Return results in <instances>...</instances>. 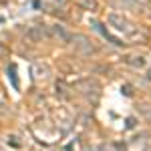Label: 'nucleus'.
<instances>
[{"label": "nucleus", "instance_id": "39448f33", "mask_svg": "<svg viewBox=\"0 0 151 151\" xmlns=\"http://www.w3.org/2000/svg\"><path fill=\"white\" fill-rule=\"evenodd\" d=\"M75 48L81 52V55H93L95 52V45L87 38L85 35H73V40H70Z\"/></svg>", "mask_w": 151, "mask_h": 151}, {"label": "nucleus", "instance_id": "0eeeda50", "mask_svg": "<svg viewBox=\"0 0 151 151\" xmlns=\"http://www.w3.org/2000/svg\"><path fill=\"white\" fill-rule=\"evenodd\" d=\"M48 36L57 38L58 42H63V45H69L70 40H73V35H70L65 26H60V24H52L50 30H48Z\"/></svg>", "mask_w": 151, "mask_h": 151}, {"label": "nucleus", "instance_id": "a211bd4d", "mask_svg": "<svg viewBox=\"0 0 151 151\" xmlns=\"http://www.w3.org/2000/svg\"><path fill=\"white\" fill-rule=\"evenodd\" d=\"M147 79H149V81H151V70H149V73H147Z\"/></svg>", "mask_w": 151, "mask_h": 151}, {"label": "nucleus", "instance_id": "dca6fc26", "mask_svg": "<svg viewBox=\"0 0 151 151\" xmlns=\"http://www.w3.org/2000/svg\"><path fill=\"white\" fill-rule=\"evenodd\" d=\"M115 147H117V151H127V147L123 143H115Z\"/></svg>", "mask_w": 151, "mask_h": 151}, {"label": "nucleus", "instance_id": "f257e3e1", "mask_svg": "<svg viewBox=\"0 0 151 151\" xmlns=\"http://www.w3.org/2000/svg\"><path fill=\"white\" fill-rule=\"evenodd\" d=\"M55 121H57V127H58V133H69L73 129V123H75V117L70 113L67 107H58L55 109Z\"/></svg>", "mask_w": 151, "mask_h": 151}, {"label": "nucleus", "instance_id": "6ab92c4d", "mask_svg": "<svg viewBox=\"0 0 151 151\" xmlns=\"http://www.w3.org/2000/svg\"><path fill=\"white\" fill-rule=\"evenodd\" d=\"M58 151H67V149H58Z\"/></svg>", "mask_w": 151, "mask_h": 151}, {"label": "nucleus", "instance_id": "2eb2a0df", "mask_svg": "<svg viewBox=\"0 0 151 151\" xmlns=\"http://www.w3.org/2000/svg\"><path fill=\"white\" fill-rule=\"evenodd\" d=\"M8 145H12V147H20V141H18V137H8Z\"/></svg>", "mask_w": 151, "mask_h": 151}, {"label": "nucleus", "instance_id": "423d86ee", "mask_svg": "<svg viewBox=\"0 0 151 151\" xmlns=\"http://www.w3.org/2000/svg\"><path fill=\"white\" fill-rule=\"evenodd\" d=\"M73 89H77V91H79V93H83L85 97H91V93H93L95 99H97V97H99V89H101V87H99V83H97V81L85 79V81H79L75 87H73Z\"/></svg>", "mask_w": 151, "mask_h": 151}, {"label": "nucleus", "instance_id": "f3484780", "mask_svg": "<svg viewBox=\"0 0 151 151\" xmlns=\"http://www.w3.org/2000/svg\"><path fill=\"white\" fill-rule=\"evenodd\" d=\"M55 2H57V4H65L67 0H55Z\"/></svg>", "mask_w": 151, "mask_h": 151}, {"label": "nucleus", "instance_id": "f03ea898", "mask_svg": "<svg viewBox=\"0 0 151 151\" xmlns=\"http://www.w3.org/2000/svg\"><path fill=\"white\" fill-rule=\"evenodd\" d=\"M109 24L111 26H115L119 32H123V35L127 36H137V32H135V28H133V24L129 22L127 18H123L121 14H109Z\"/></svg>", "mask_w": 151, "mask_h": 151}, {"label": "nucleus", "instance_id": "9d476101", "mask_svg": "<svg viewBox=\"0 0 151 151\" xmlns=\"http://www.w3.org/2000/svg\"><path fill=\"white\" fill-rule=\"evenodd\" d=\"M8 79H10L12 87L18 91V89H20V83H18V75H16V65H10V67H8Z\"/></svg>", "mask_w": 151, "mask_h": 151}, {"label": "nucleus", "instance_id": "9b49d317", "mask_svg": "<svg viewBox=\"0 0 151 151\" xmlns=\"http://www.w3.org/2000/svg\"><path fill=\"white\" fill-rule=\"evenodd\" d=\"M57 95L60 97V99H69L70 93H69V85L65 81H58L57 83Z\"/></svg>", "mask_w": 151, "mask_h": 151}, {"label": "nucleus", "instance_id": "6e6552de", "mask_svg": "<svg viewBox=\"0 0 151 151\" xmlns=\"http://www.w3.org/2000/svg\"><path fill=\"white\" fill-rule=\"evenodd\" d=\"M93 26H95V28H97V30H99V32L105 36V38H107V40H109V42H111V45H115V47H123V45H125L123 40H119V38H115L113 35H109V32H107V28H105L101 22H93Z\"/></svg>", "mask_w": 151, "mask_h": 151}, {"label": "nucleus", "instance_id": "ddd939ff", "mask_svg": "<svg viewBox=\"0 0 151 151\" xmlns=\"http://www.w3.org/2000/svg\"><path fill=\"white\" fill-rule=\"evenodd\" d=\"M121 93L125 95V97H131V95H133V87H131V85H123V87H121Z\"/></svg>", "mask_w": 151, "mask_h": 151}, {"label": "nucleus", "instance_id": "1a4fd4ad", "mask_svg": "<svg viewBox=\"0 0 151 151\" xmlns=\"http://www.w3.org/2000/svg\"><path fill=\"white\" fill-rule=\"evenodd\" d=\"M77 4L83 6L85 10H91V12L99 10V2H97V0H77Z\"/></svg>", "mask_w": 151, "mask_h": 151}, {"label": "nucleus", "instance_id": "f8f14e48", "mask_svg": "<svg viewBox=\"0 0 151 151\" xmlns=\"http://www.w3.org/2000/svg\"><path fill=\"white\" fill-rule=\"evenodd\" d=\"M131 67H145V58L143 57H127L125 58Z\"/></svg>", "mask_w": 151, "mask_h": 151}, {"label": "nucleus", "instance_id": "4468645a", "mask_svg": "<svg viewBox=\"0 0 151 151\" xmlns=\"http://www.w3.org/2000/svg\"><path fill=\"white\" fill-rule=\"evenodd\" d=\"M125 125H127V129H133L135 125H137V121H135V117H127V121H125Z\"/></svg>", "mask_w": 151, "mask_h": 151}, {"label": "nucleus", "instance_id": "7ed1b4c3", "mask_svg": "<svg viewBox=\"0 0 151 151\" xmlns=\"http://www.w3.org/2000/svg\"><path fill=\"white\" fill-rule=\"evenodd\" d=\"M30 75H32V81L35 83H47L50 79V67L42 60H36L30 67Z\"/></svg>", "mask_w": 151, "mask_h": 151}, {"label": "nucleus", "instance_id": "20e7f679", "mask_svg": "<svg viewBox=\"0 0 151 151\" xmlns=\"http://www.w3.org/2000/svg\"><path fill=\"white\" fill-rule=\"evenodd\" d=\"M47 36H48L47 28H45V26H40V24H35V26H30V28L24 32V40L36 45V42H42Z\"/></svg>", "mask_w": 151, "mask_h": 151}]
</instances>
